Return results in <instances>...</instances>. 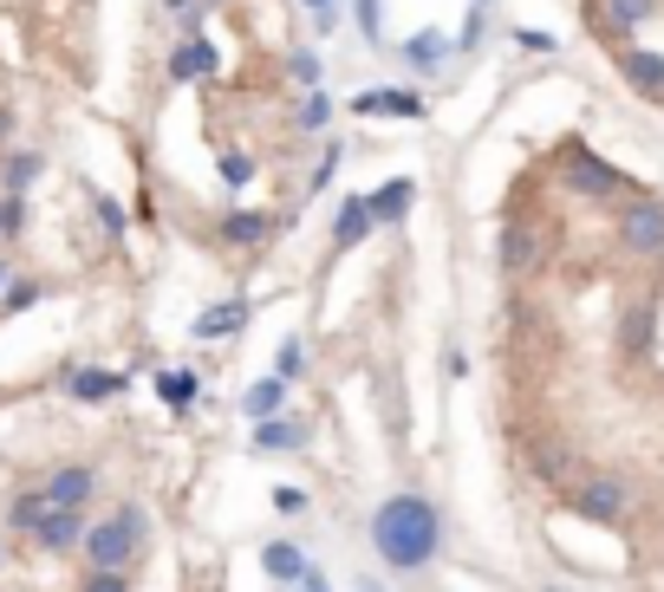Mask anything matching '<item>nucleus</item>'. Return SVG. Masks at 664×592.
Here are the masks:
<instances>
[{
	"instance_id": "f257e3e1",
	"label": "nucleus",
	"mask_w": 664,
	"mask_h": 592,
	"mask_svg": "<svg viewBox=\"0 0 664 592\" xmlns=\"http://www.w3.org/2000/svg\"><path fill=\"white\" fill-rule=\"evenodd\" d=\"M371 547L391 573H423L443 547V514L423 501V494H391L378 514H371Z\"/></svg>"
},
{
	"instance_id": "f03ea898",
	"label": "nucleus",
	"mask_w": 664,
	"mask_h": 592,
	"mask_svg": "<svg viewBox=\"0 0 664 592\" xmlns=\"http://www.w3.org/2000/svg\"><path fill=\"white\" fill-rule=\"evenodd\" d=\"M144 534H151L144 508H137V501H124L118 514H104L99 528L85 534V560H92V567H131V560L144 553Z\"/></svg>"
},
{
	"instance_id": "7ed1b4c3",
	"label": "nucleus",
	"mask_w": 664,
	"mask_h": 592,
	"mask_svg": "<svg viewBox=\"0 0 664 592\" xmlns=\"http://www.w3.org/2000/svg\"><path fill=\"white\" fill-rule=\"evenodd\" d=\"M561 183L573 190L580 202H619V196H632V176L619 170V163H606V156H593V150H566V163H561Z\"/></svg>"
},
{
	"instance_id": "20e7f679",
	"label": "nucleus",
	"mask_w": 664,
	"mask_h": 592,
	"mask_svg": "<svg viewBox=\"0 0 664 592\" xmlns=\"http://www.w3.org/2000/svg\"><path fill=\"white\" fill-rule=\"evenodd\" d=\"M566 508L586 514L593 528H619V521L632 514V489H625L619 476H606V469H586V476L566 489Z\"/></svg>"
},
{
	"instance_id": "39448f33",
	"label": "nucleus",
	"mask_w": 664,
	"mask_h": 592,
	"mask_svg": "<svg viewBox=\"0 0 664 592\" xmlns=\"http://www.w3.org/2000/svg\"><path fill=\"white\" fill-rule=\"evenodd\" d=\"M619 247L639 254V261H658L664 254V202L658 196H632L619 208Z\"/></svg>"
},
{
	"instance_id": "423d86ee",
	"label": "nucleus",
	"mask_w": 664,
	"mask_h": 592,
	"mask_svg": "<svg viewBox=\"0 0 664 592\" xmlns=\"http://www.w3.org/2000/svg\"><path fill=\"white\" fill-rule=\"evenodd\" d=\"M313 423L300 410H274V417H261L255 430H248V449L255 456H294V449H307Z\"/></svg>"
},
{
	"instance_id": "0eeeda50",
	"label": "nucleus",
	"mask_w": 664,
	"mask_h": 592,
	"mask_svg": "<svg viewBox=\"0 0 664 592\" xmlns=\"http://www.w3.org/2000/svg\"><path fill=\"white\" fill-rule=\"evenodd\" d=\"M398 59H405V72H417V79H443L450 59H457V40H450L443 27H423V33H410L405 47H398Z\"/></svg>"
},
{
	"instance_id": "6e6552de",
	"label": "nucleus",
	"mask_w": 664,
	"mask_h": 592,
	"mask_svg": "<svg viewBox=\"0 0 664 592\" xmlns=\"http://www.w3.org/2000/svg\"><path fill=\"white\" fill-rule=\"evenodd\" d=\"M267 235H274V215H267V208H222V215H215V242H222V247L255 254Z\"/></svg>"
},
{
	"instance_id": "1a4fd4ad",
	"label": "nucleus",
	"mask_w": 664,
	"mask_h": 592,
	"mask_svg": "<svg viewBox=\"0 0 664 592\" xmlns=\"http://www.w3.org/2000/svg\"><path fill=\"white\" fill-rule=\"evenodd\" d=\"M652 333H658V299H632V306L619 313V333H613L619 358H645V351H652Z\"/></svg>"
},
{
	"instance_id": "9d476101",
	"label": "nucleus",
	"mask_w": 664,
	"mask_h": 592,
	"mask_svg": "<svg viewBox=\"0 0 664 592\" xmlns=\"http://www.w3.org/2000/svg\"><path fill=\"white\" fill-rule=\"evenodd\" d=\"M353 111H358V118H410V124H417L430 104H423L417 85H410V92H405V85H378V92H358Z\"/></svg>"
},
{
	"instance_id": "9b49d317",
	"label": "nucleus",
	"mask_w": 664,
	"mask_h": 592,
	"mask_svg": "<svg viewBox=\"0 0 664 592\" xmlns=\"http://www.w3.org/2000/svg\"><path fill=\"white\" fill-rule=\"evenodd\" d=\"M619 79H625L639 99H664V52L625 47V52H619Z\"/></svg>"
},
{
	"instance_id": "f8f14e48",
	"label": "nucleus",
	"mask_w": 664,
	"mask_h": 592,
	"mask_svg": "<svg viewBox=\"0 0 664 592\" xmlns=\"http://www.w3.org/2000/svg\"><path fill=\"white\" fill-rule=\"evenodd\" d=\"M85 534H92L85 508H47V521H40L33 541L47 547V553H72V547H85Z\"/></svg>"
},
{
	"instance_id": "ddd939ff",
	"label": "nucleus",
	"mask_w": 664,
	"mask_h": 592,
	"mask_svg": "<svg viewBox=\"0 0 664 592\" xmlns=\"http://www.w3.org/2000/svg\"><path fill=\"white\" fill-rule=\"evenodd\" d=\"M371 228H378V208H371V196H339V208H333V247L346 254V247H358Z\"/></svg>"
},
{
	"instance_id": "4468645a",
	"label": "nucleus",
	"mask_w": 664,
	"mask_h": 592,
	"mask_svg": "<svg viewBox=\"0 0 664 592\" xmlns=\"http://www.w3.org/2000/svg\"><path fill=\"white\" fill-rule=\"evenodd\" d=\"M99 494V469H85V462H65V469H52L47 476V501L52 508H85Z\"/></svg>"
},
{
	"instance_id": "2eb2a0df",
	"label": "nucleus",
	"mask_w": 664,
	"mask_h": 592,
	"mask_svg": "<svg viewBox=\"0 0 664 592\" xmlns=\"http://www.w3.org/2000/svg\"><path fill=\"white\" fill-rule=\"evenodd\" d=\"M496 254H502V274H534V267H541V242H534L528 222H509L502 242H496Z\"/></svg>"
},
{
	"instance_id": "dca6fc26",
	"label": "nucleus",
	"mask_w": 664,
	"mask_h": 592,
	"mask_svg": "<svg viewBox=\"0 0 664 592\" xmlns=\"http://www.w3.org/2000/svg\"><path fill=\"white\" fill-rule=\"evenodd\" d=\"M261 567H267V580H280V586H300L313 573L307 547H294V541H267L261 547Z\"/></svg>"
},
{
	"instance_id": "f3484780",
	"label": "nucleus",
	"mask_w": 664,
	"mask_h": 592,
	"mask_svg": "<svg viewBox=\"0 0 664 592\" xmlns=\"http://www.w3.org/2000/svg\"><path fill=\"white\" fill-rule=\"evenodd\" d=\"M242 326H248V299H222V306H208L203 319H196V326H190V333H196V339H235V333H242Z\"/></svg>"
},
{
	"instance_id": "a211bd4d",
	"label": "nucleus",
	"mask_w": 664,
	"mask_h": 592,
	"mask_svg": "<svg viewBox=\"0 0 664 592\" xmlns=\"http://www.w3.org/2000/svg\"><path fill=\"white\" fill-rule=\"evenodd\" d=\"M208 72H215V47H208V40H183V47L170 52V79H176V85H196Z\"/></svg>"
},
{
	"instance_id": "6ab92c4d",
	"label": "nucleus",
	"mask_w": 664,
	"mask_h": 592,
	"mask_svg": "<svg viewBox=\"0 0 664 592\" xmlns=\"http://www.w3.org/2000/svg\"><path fill=\"white\" fill-rule=\"evenodd\" d=\"M131 385L124 371H65V397H79V404H104V397H118Z\"/></svg>"
},
{
	"instance_id": "aec40b11",
	"label": "nucleus",
	"mask_w": 664,
	"mask_h": 592,
	"mask_svg": "<svg viewBox=\"0 0 664 592\" xmlns=\"http://www.w3.org/2000/svg\"><path fill=\"white\" fill-rule=\"evenodd\" d=\"M410 202H417V183H410V176H391V183H378V190H371L378 228H385V222H405V215H410Z\"/></svg>"
},
{
	"instance_id": "412c9836",
	"label": "nucleus",
	"mask_w": 664,
	"mask_h": 592,
	"mask_svg": "<svg viewBox=\"0 0 664 592\" xmlns=\"http://www.w3.org/2000/svg\"><path fill=\"white\" fill-rule=\"evenodd\" d=\"M40 170H47V156H33V150H13V156L0 163V183H7V196H27V190L40 183Z\"/></svg>"
},
{
	"instance_id": "4be33fe9",
	"label": "nucleus",
	"mask_w": 664,
	"mask_h": 592,
	"mask_svg": "<svg viewBox=\"0 0 664 592\" xmlns=\"http://www.w3.org/2000/svg\"><path fill=\"white\" fill-rule=\"evenodd\" d=\"M333 111H339V104L326 99V92H307V99H300V111H294V131L326 137V131H333Z\"/></svg>"
},
{
	"instance_id": "5701e85b",
	"label": "nucleus",
	"mask_w": 664,
	"mask_h": 592,
	"mask_svg": "<svg viewBox=\"0 0 664 592\" xmlns=\"http://www.w3.org/2000/svg\"><path fill=\"white\" fill-rule=\"evenodd\" d=\"M47 489H27V494H13V508H7V521L20 528V534H40V521H47Z\"/></svg>"
},
{
	"instance_id": "b1692460",
	"label": "nucleus",
	"mask_w": 664,
	"mask_h": 592,
	"mask_svg": "<svg viewBox=\"0 0 664 592\" xmlns=\"http://www.w3.org/2000/svg\"><path fill=\"white\" fill-rule=\"evenodd\" d=\"M280 397H287V378H261V385H248V397H242L248 423H261V417H274V410H280Z\"/></svg>"
},
{
	"instance_id": "393cba45",
	"label": "nucleus",
	"mask_w": 664,
	"mask_h": 592,
	"mask_svg": "<svg viewBox=\"0 0 664 592\" xmlns=\"http://www.w3.org/2000/svg\"><path fill=\"white\" fill-rule=\"evenodd\" d=\"M196 391H203V378H196V371H183V365H176V371H156V397H163L170 410H183Z\"/></svg>"
},
{
	"instance_id": "a878e982",
	"label": "nucleus",
	"mask_w": 664,
	"mask_h": 592,
	"mask_svg": "<svg viewBox=\"0 0 664 592\" xmlns=\"http://www.w3.org/2000/svg\"><path fill=\"white\" fill-rule=\"evenodd\" d=\"M287 79L300 85V92H319V79H326V59L313 47H300V52H287Z\"/></svg>"
},
{
	"instance_id": "bb28decb",
	"label": "nucleus",
	"mask_w": 664,
	"mask_h": 592,
	"mask_svg": "<svg viewBox=\"0 0 664 592\" xmlns=\"http://www.w3.org/2000/svg\"><path fill=\"white\" fill-rule=\"evenodd\" d=\"M274 378H287V385H300V378H307V339H300V333H287V339H280Z\"/></svg>"
},
{
	"instance_id": "cd10ccee",
	"label": "nucleus",
	"mask_w": 664,
	"mask_h": 592,
	"mask_svg": "<svg viewBox=\"0 0 664 592\" xmlns=\"http://www.w3.org/2000/svg\"><path fill=\"white\" fill-rule=\"evenodd\" d=\"M606 13H613V33L625 40L632 27H645V20L658 13V0H606Z\"/></svg>"
},
{
	"instance_id": "c85d7f7f",
	"label": "nucleus",
	"mask_w": 664,
	"mask_h": 592,
	"mask_svg": "<svg viewBox=\"0 0 664 592\" xmlns=\"http://www.w3.org/2000/svg\"><path fill=\"white\" fill-rule=\"evenodd\" d=\"M353 13H358V40L385 47V0H353Z\"/></svg>"
},
{
	"instance_id": "c756f323",
	"label": "nucleus",
	"mask_w": 664,
	"mask_h": 592,
	"mask_svg": "<svg viewBox=\"0 0 664 592\" xmlns=\"http://www.w3.org/2000/svg\"><path fill=\"white\" fill-rule=\"evenodd\" d=\"M222 183H228V190H248V183H255V156H248V150H222Z\"/></svg>"
},
{
	"instance_id": "7c9ffc66",
	"label": "nucleus",
	"mask_w": 664,
	"mask_h": 592,
	"mask_svg": "<svg viewBox=\"0 0 664 592\" xmlns=\"http://www.w3.org/2000/svg\"><path fill=\"white\" fill-rule=\"evenodd\" d=\"M482 33H489V7H469V20H462V33H457V59L482 52Z\"/></svg>"
},
{
	"instance_id": "2f4dec72",
	"label": "nucleus",
	"mask_w": 664,
	"mask_h": 592,
	"mask_svg": "<svg viewBox=\"0 0 664 592\" xmlns=\"http://www.w3.org/2000/svg\"><path fill=\"white\" fill-rule=\"evenodd\" d=\"M339 163H346V150H339V144L319 150V163H313V176H307V196H319V190H326V183L339 176Z\"/></svg>"
},
{
	"instance_id": "473e14b6",
	"label": "nucleus",
	"mask_w": 664,
	"mask_h": 592,
	"mask_svg": "<svg viewBox=\"0 0 664 592\" xmlns=\"http://www.w3.org/2000/svg\"><path fill=\"white\" fill-rule=\"evenodd\" d=\"M85 592H131V580H124V567H92Z\"/></svg>"
},
{
	"instance_id": "72a5a7b5",
	"label": "nucleus",
	"mask_w": 664,
	"mask_h": 592,
	"mask_svg": "<svg viewBox=\"0 0 664 592\" xmlns=\"http://www.w3.org/2000/svg\"><path fill=\"white\" fill-rule=\"evenodd\" d=\"M27 228V196H7L0 202V235H20Z\"/></svg>"
},
{
	"instance_id": "f704fd0d",
	"label": "nucleus",
	"mask_w": 664,
	"mask_h": 592,
	"mask_svg": "<svg viewBox=\"0 0 664 592\" xmlns=\"http://www.w3.org/2000/svg\"><path fill=\"white\" fill-rule=\"evenodd\" d=\"M514 47H528V52H561V40H554V33H541V27H514Z\"/></svg>"
},
{
	"instance_id": "c9c22d12",
	"label": "nucleus",
	"mask_w": 664,
	"mask_h": 592,
	"mask_svg": "<svg viewBox=\"0 0 664 592\" xmlns=\"http://www.w3.org/2000/svg\"><path fill=\"white\" fill-rule=\"evenodd\" d=\"M300 7L313 13V27H319V33H333V27H339V0H300Z\"/></svg>"
},
{
	"instance_id": "e433bc0d",
	"label": "nucleus",
	"mask_w": 664,
	"mask_h": 592,
	"mask_svg": "<svg viewBox=\"0 0 664 592\" xmlns=\"http://www.w3.org/2000/svg\"><path fill=\"white\" fill-rule=\"evenodd\" d=\"M33 299H40V287H33V280H13V287L0 294V306H7V313H20V306H33Z\"/></svg>"
},
{
	"instance_id": "4c0bfd02",
	"label": "nucleus",
	"mask_w": 664,
	"mask_h": 592,
	"mask_svg": "<svg viewBox=\"0 0 664 592\" xmlns=\"http://www.w3.org/2000/svg\"><path fill=\"white\" fill-rule=\"evenodd\" d=\"M274 508H280V514H307L313 501H307V489H294V482H287V489H274Z\"/></svg>"
},
{
	"instance_id": "58836bf2",
	"label": "nucleus",
	"mask_w": 664,
	"mask_h": 592,
	"mask_svg": "<svg viewBox=\"0 0 664 592\" xmlns=\"http://www.w3.org/2000/svg\"><path fill=\"white\" fill-rule=\"evenodd\" d=\"M99 222H104V235H124V208L111 196H99Z\"/></svg>"
},
{
	"instance_id": "ea45409f",
	"label": "nucleus",
	"mask_w": 664,
	"mask_h": 592,
	"mask_svg": "<svg viewBox=\"0 0 664 592\" xmlns=\"http://www.w3.org/2000/svg\"><path fill=\"white\" fill-rule=\"evenodd\" d=\"M163 7H170V13H176V20H183V13H196V7H203V0H163Z\"/></svg>"
},
{
	"instance_id": "a19ab883",
	"label": "nucleus",
	"mask_w": 664,
	"mask_h": 592,
	"mask_svg": "<svg viewBox=\"0 0 664 592\" xmlns=\"http://www.w3.org/2000/svg\"><path fill=\"white\" fill-rule=\"evenodd\" d=\"M7 287H13V267H7V261H0V294H7Z\"/></svg>"
},
{
	"instance_id": "79ce46f5",
	"label": "nucleus",
	"mask_w": 664,
	"mask_h": 592,
	"mask_svg": "<svg viewBox=\"0 0 664 592\" xmlns=\"http://www.w3.org/2000/svg\"><path fill=\"white\" fill-rule=\"evenodd\" d=\"M7 131H13V118H7V111H0V137H7Z\"/></svg>"
},
{
	"instance_id": "37998d69",
	"label": "nucleus",
	"mask_w": 664,
	"mask_h": 592,
	"mask_svg": "<svg viewBox=\"0 0 664 592\" xmlns=\"http://www.w3.org/2000/svg\"><path fill=\"white\" fill-rule=\"evenodd\" d=\"M469 7H496V0H469Z\"/></svg>"
},
{
	"instance_id": "c03bdc74",
	"label": "nucleus",
	"mask_w": 664,
	"mask_h": 592,
	"mask_svg": "<svg viewBox=\"0 0 664 592\" xmlns=\"http://www.w3.org/2000/svg\"><path fill=\"white\" fill-rule=\"evenodd\" d=\"M0 567H7V547H0Z\"/></svg>"
},
{
	"instance_id": "a18cd8bd",
	"label": "nucleus",
	"mask_w": 664,
	"mask_h": 592,
	"mask_svg": "<svg viewBox=\"0 0 664 592\" xmlns=\"http://www.w3.org/2000/svg\"><path fill=\"white\" fill-rule=\"evenodd\" d=\"M203 7H222V0H203Z\"/></svg>"
},
{
	"instance_id": "49530a36",
	"label": "nucleus",
	"mask_w": 664,
	"mask_h": 592,
	"mask_svg": "<svg viewBox=\"0 0 664 592\" xmlns=\"http://www.w3.org/2000/svg\"><path fill=\"white\" fill-rule=\"evenodd\" d=\"M548 592H561V586H548Z\"/></svg>"
}]
</instances>
